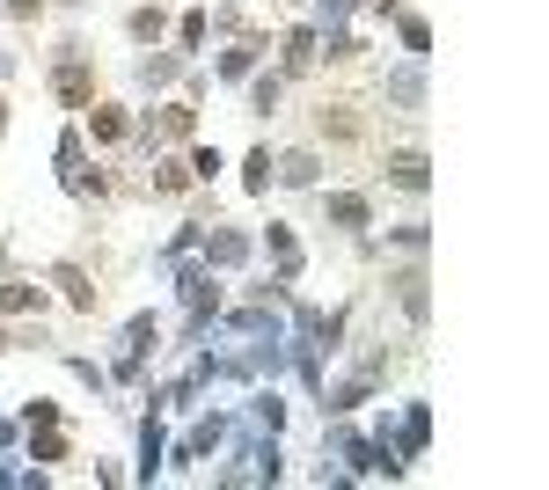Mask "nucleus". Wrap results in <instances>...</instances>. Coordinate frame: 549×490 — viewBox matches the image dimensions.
<instances>
[{"instance_id": "obj_1", "label": "nucleus", "mask_w": 549, "mask_h": 490, "mask_svg": "<svg viewBox=\"0 0 549 490\" xmlns=\"http://www.w3.org/2000/svg\"><path fill=\"white\" fill-rule=\"evenodd\" d=\"M396 183H403V191H425V161H418V154L396 161Z\"/></svg>"}]
</instances>
